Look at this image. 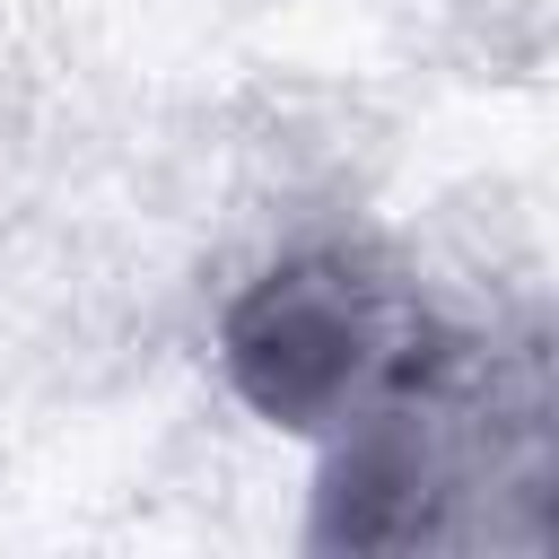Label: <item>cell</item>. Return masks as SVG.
<instances>
[{"instance_id": "obj_1", "label": "cell", "mask_w": 559, "mask_h": 559, "mask_svg": "<svg viewBox=\"0 0 559 559\" xmlns=\"http://www.w3.org/2000/svg\"><path fill=\"white\" fill-rule=\"evenodd\" d=\"M428 323L384 288L358 280L349 262H288L271 271L236 323H227V367L236 384L288 419V428H332L376 393H402L437 349H419Z\"/></svg>"}]
</instances>
